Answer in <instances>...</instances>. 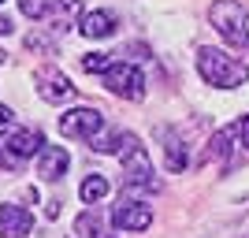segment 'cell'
I'll return each mask as SVG.
<instances>
[{
    "label": "cell",
    "instance_id": "1",
    "mask_svg": "<svg viewBox=\"0 0 249 238\" xmlns=\"http://www.w3.org/2000/svg\"><path fill=\"white\" fill-rule=\"evenodd\" d=\"M119 160H123V186H126V194L134 190V194H156L160 190V179H156V171H153V160H149V153H145V145L138 142V134H123L119 138Z\"/></svg>",
    "mask_w": 249,
    "mask_h": 238
},
{
    "label": "cell",
    "instance_id": "2",
    "mask_svg": "<svg viewBox=\"0 0 249 238\" xmlns=\"http://www.w3.org/2000/svg\"><path fill=\"white\" fill-rule=\"evenodd\" d=\"M197 71L216 90H234V86L249 82V63L234 60V56H227L219 49H197Z\"/></svg>",
    "mask_w": 249,
    "mask_h": 238
},
{
    "label": "cell",
    "instance_id": "3",
    "mask_svg": "<svg viewBox=\"0 0 249 238\" xmlns=\"http://www.w3.org/2000/svg\"><path fill=\"white\" fill-rule=\"evenodd\" d=\"M208 22L216 26V34L231 49H249V30H246V8H242L238 0H216L212 8H208Z\"/></svg>",
    "mask_w": 249,
    "mask_h": 238
},
{
    "label": "cell",
    "instance_id": "4",
    "mask_svg": "<svg viewBox=\"0 0 249 238\" xmlns=\"http://www.w3.org/2000/svg\"><path fill=\"white\" fill-rule=\"evenodd\" d=\"M45 149V138L41 130H34V127H15L8 134H0V167H8V171H19L30 156H37Z\"/></svg>",
    "mask_w": 249,
    "mask_h": 238
},
{
    "label": "cell",
    "instance_id": "5",
    "mask_svg": "<svg viewBox=\"0 0 249 238\" xmlns=\"http://www.w3.org/2000/svg\"><path fill=\"white\" fill-rule=\"evenodd\" d=\"M101 78H104V90L115 93V97H126V101H142L145 97V78L138 71V63H126V60L112 63Z\"/></svg>",
    "mask_w": 249,
    "mask_h": 238
},
{
    "label": "cell",
    "instance_id": "6",
    "mask_svg": "<svg viewBox=\"0 0 249 238\" xmlns=\"http://www.w3.org/2000/svg\"><path fill=\"white\" fill-rule=\"evenodd\" d=\"M112 223L119 231H145L153 223V208L145 201H138V197H119V205L112 208Z\"/></svg>",
    "mask_w": 249,
    "mask_h": 238
},
{
    "label": "cell",
    "instance_id": "7",
    "mask_svg": "<svg viewBox=\"0 0 249 238\" xmlns=\"http://www.w3.org/2000/svg\"><path fill=\"white\" fill-rule=\"evenodd\" d=\"M60 130L67 138H89V142H93L104 130V115L97 112V108H71V112L60 119Z\"/></svg>",
    "mask_w": 249,
    "mask_h": 238
},
{
    "label": "cell",
    "instance_id": "8",
    "mask_svg": "<svg viewBox=\"0 0 249 238\" xmlns=\"http://www.w3.org/2000/svg\"><path fill=\"white\" fill-rule=\"evenodd\" d=\"M34 82H37V97L49 101V104H63V101H71V97L78 93V90L71 86V78H67L60 67H41Z\"/></svg>",
    "mask_w": 249,
    "mask_h": 238
},
{
    "label": "cell",
    "instance_id": "9",
    "mask_svg": "<svg viewBox=\"0 0 249 238\" xmlns=\"http://www.w3.org/2000/svg\"><path fill=\"white\" fill-rule=\"evenodd\" d=\"M67 167H71V153L63 145H45L37 153V175L45 183H56L60 175H67Z\"/></svg>",
    "mask_w": 249,
    "mask_h": 238
},
{
    "label": "cell",
    "instance_id": "10",
    "mask_svg": "<svg viewBox=\"0 0 249 238\" xmlns=\"http://www.w3.org/2000/svg\"><path fill=\"white\" fill-rule=\"evenodd\" d=\"M34 231V216L19 205H0V238H26Z\"/></svg>",
    "mask_w": 249,
    "mask_h": 238
},
{
    "label": "cell",
    "instance_id": "11",
    "mask_svg": "<svg viewBox=\"0 0 249 238\" xmlns=\"http://www.w3.org/2000/svg\"><path fill=\"white\" fill-rule=\"evenodd\" d=\"M78 15H82V4H78V0H56V4L45 11V26L56 30V34H67L71 26L82 22Z\"/></svg>",
    "mask_w": 249,
    "mask_h": 238
},
{
    "label": "cell",
    "instance_id": "12",
    "mask_svg": "<svg viewBox=\"0 0 249 238\" xmlns=\"http://www.w3.org/2000/svg\"><path fill=\"white\" fill-rule=\"evenodd\" d=\"M78 30H82L86 37H93V41H104V37L115 34V15L112 11H86L82 22H78Z\"/></svg>",
    "mask_w": 249,
    "mask_h": 238
},
{
    "label": "cell",
    "instance_id": "13",
    "mask_svg": "<svg viewBox=\"0 0 249 238\" xmlns=\"http://www.w3.org/2000/svg\"><path fill=\"white\" fill-rule=\"evenodd\" d=\"M164 156H167V167L171 171H186L190 164V153H186V145H182V138L175 134V130H164Z\"/></svg>",
    "mask_w": 249,
    "mask_h": 238
},
{
    "label": "cell",
    "instance_id": "14",
    "mask_svg": "<svg viewBox=\"0 0 249 238\" xmlns=\"http://www.w3.org/2000/svg\"><path fill=\"white\" fill-rule=\"evenodd\" d=\"M78 197H82L86 205H97L101 197H108V179L104 175H89L82 186H78Z\"/></svg>",
    "mask_w": 249,
    "mask_h": 238
},
{
    "label": "cell",
    "instance_id": "15",
    "mask_svg": "<svg viewBox=\"0 0 249 238\" xmlns=\"http://www.w3.org/2000/svg\"><path fill=\"white\" fill-rule=\"evenodd\" d=\"M238 134V130H219L212 142H208V153H205V160H223V156L231 153V138Z\"/></svg>",
    "mask_w": 249,
    "mask_h": 238
},
{
    "label": "cell",
    "instance_id": "16",
    "mask_svg": "<svg viewBox=\"0 0 249 238\" xmlns=\"http://www.w3.org/2000/svg\"><path fill=\"white\" fill-rule=\"evenodd\" d=\"M74 231H78L82 238H108V235H104V223H101V216H93V212H86V216H78Z\"/></svg>",
    "mask_w": 249,
    "mask_h": 238
},
{
    "label": "cell",
    "instance_id": "17",
    "mask_svg": "<svg viewBox=\"0 0 249 238\" xmlns=\"http://www.w3.org/2000/svg\"><path fill=\"white\" fill-rule=\"evenodd\" d=\"M108 67H112L108 52H89V56H82V71H89V74H104Z\"/></svg>",
    "mask_w": 249,
    "mask_h": 238
},
{
    "label": "cell",
    "instance_id": "18",
    "mask_svg": "<svg viewBox=\"0 0 249 238\" xmlns=\"http://www.w3.org/2000/svg\"><path fill=\"white\" fill-rule=\"evenodd\" d=\"M26 49H30V52H45V56H56V41L45 37L41 30H34L30 37H26Z\"/></svg>",
    "mask_w": 249,
    "mask_h": 238
},
{
    "label": "cell",
    "instance_id": "19",
    "mask_svg": "<svg viewBox=\"0 0 249 238\" xmlns=\"http://www.w3.org/2000/svg\"><path fill=\"white\" fill-rule=\"evenodd\" d=\"M19 8L26 19H45V11H49V4L45 0H19Z\"/></svg>",
    "mask_w": 249,
    "mask_h": 238
},
{
    "label": "cell",
    "instance_id": "20",
    "mask_svg": "<svg viewBox=\"0 0 249 238\" xmlns=\"http://www.w3.org/2000/svg\"><path fill=\"white\" fill-rule=\"evenodd\" d=\"M234 130H238L242 145H246V149H249V115H242V119H238V127H234Z\"/></svg>",
    "mask_w": 249,
    "mask_h": 238
},
{
    "label": "cell",
    "instance_id": "21",
    "mask_svg": "<svg viewBox=\"0 0 249 238\" xmlns=\"http://www.w3.org/2000/svg\"><path fill=\"white\" fill-rule=\"evenodd\" d=\"M11 123V108L8 104H0V127H8Z\"/></svg>",
    "mask_w": 249,
    "mask_h": 238
},
{
    "label": "cell",
    "instance_id": "22",
    "mask_svg": "<svg viewBox=\"0 0 249 238\" xmlns=\"http://www.w3.org/2000/svg\"><path fill=\"white\" fill-rule=\"evenodd\" d=\"M11 30H15V26H11V19H8V15H0V34H11Z\"/></svg>",
    "mask_w": 249,
    "mask_h": 238
},
{
    "label": "cell",
    "instance_id": "23",
    "mask_svg": "<svg viewBox=\"0 0 249 238\" xmlns=\"http://www.w3.org/2000/svg\"><path fill=\"white\" fill-rule=\"evenodd\" d=\"M0 63H4V52H0Z\"/></svg>",
    "mask_w": 249,
    "mask_h": 238
},
{
    "label": "cell",
    "instance_id": "24",
    "mask_svg": "<svg viewBox=\"0 0 249 238\" xmlns=\"http://www.w3.org/2000/svg\"><path fill=\"white\" fill-rule=\"evenodd\" d=\"M238 238H249V235H238Z\"/></svg>",
    "mask_w": 249,
    "mask_h": 238
},
{
    "label": "cell",
    "instance_id": "25",
    "mask_svg": "<svg viewBox=\"0 0 249 238\" xmlns=\"http://www.w3.org/2000/svg\"><path fill=\"white\" fill-rule=\"evenodd\" d=\"M0 4H4V0H0Z\"/></svg>",
    "mask_w": 249,
    "mask_h": 238
}]
</instances>
